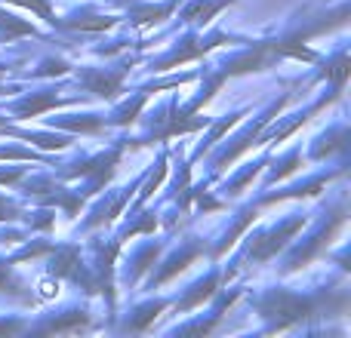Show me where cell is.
Here are the masks:
<instances>
[{"label": "cell", "instance_id": "cell-1", "mask_svg": "<svg viewBox=\"0 0 351 338\" xmlns=\"http://www.w3.org/2000/svg\"><path fill=\"white\" fill-rule=\"evenodd\" d=\"M16 3L31 6V10H34L40 18H47V22H56V18H53V10H49V3H47V0H16Z\"/></svg>", "mask_w": 351, "mask_h": 338}]
</instances>
